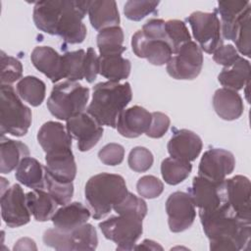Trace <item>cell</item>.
<instances>
[{"instance_id": "cell-1", "label": "cell", "mask_w": 251, "mask_h": 251, "mask_svg": "<svg viewBox=\"0 0 251 251\" xmlns=\"http://www.w3.org/2000/svg\"><path fill=\"white\" fill-rule=\"evenodd\" d=\"M89 1L45 0L33 7L32 18L38 29L60 36L66 43H81L86 36V26L82 23L88 11Z\"/></svg>"}, {"instance_id": "cell-2", "label": "cell", "mask_w": 251, "mask_h": 251, "mask_svg": "<svg viewBox=\"0 0 251 251\" xmlns=\"http://www.w3.org/2000/svg\"><path fill=\"white\" fill-rule=\"evenodd\" d=\"M211 250L239 251L249 248L250 221L239 218L228 202L209 212H199Z\"/></svg>"}, {"instance_id": "cell-3", "label": "cell", "mask_w": 251, "mask_h": 251, "mask_svg": "<svg viewBox=\"0 0 251 251\" xmlns=\"http://www.w3.org/2000/svg\"><path fill=\"white\" fill-rule=\"evenodd\" d=\"M132 98L128 82H99L93 86L92 100L86 113L92 116L101 126L116 127L120 114Z\"/></svg>"}, {"instance_id": "cell-4", "label": "cell", "mask_w": 251, "mask_h": 251, "mask_svg": "<svg viewBox=\"0 0 251 251\" xmlns=\"http://www.w3.org/2000/svg\"><path fill=\"white\" fill-rule=\"evenodd\" d=\"M125 178L116 174L101 173L91 176L85 184V200L95 220L110 214L127 194Z\"/></svg>"}, {"instance_id": "cell-5", "label": "cell", "mask_w": 251, "mask_h": 251, "mask_svg": "<svg viewBox=\"0 0 251 251\" xmlns=\"http://www.w3.org/2000/svg\"><path fill=\"white\" fill-rule=\"evenodd\" d=\"M88 99V87L76 81L66 80L53 86L47 99V108L58 120L68 121L85 110Z\"/></svg>"}, {"instance_id": "cell-6", "label": "cell", "mask_w": 251, "mask_h": 251, "mask_svg": "<svg viewBox=\"0 0 251 251\" xmlns=\"http://www.w3.org/2000/svg\"><path fill=\"white\" fill-rule=\"evenodd\" d=\"M31 125V111L16 93L12 85L0 87V129L1 135L24 136Z\"/></svg>"}, {"instance_id": "cell-7", "label": "cell", "mask_w": 251, "mask_h": 251, "mask_svg": "<svg viewBox=\"0 0 251 251\" xmlns=\"http://www.w3.org/2000/svg\"><path fill=\"white\" fill-rule=\"evenodd\" d=\"M45 245L55 250H95L98 244L97 231L90 224H83L71 230L49 228L43 233Z\"/></svg>"}, {"instance_id": "cell-8", "label": "cell", "mask_w": 251, "mask_h": 251, "mask_svg": "<svg viewBox=\"0 0 251 251\" xmlns=\"http://www.w3.org/2000/svg\"><path fill=\"white\" fill-rule=\"evenodd\" d=\"M105 238L117 244V250H132L142 234V220L126 216H112L99 223Z\"/></svg>"}, {"instance_id": "cell-9", "label": "cell", "mask_w": 251, "mask_h": 251, "mask_svg": "<svg viewBox=\"0 0 251 251\" xmlns=\"http://www.w3.org/2000/svg\"><path fill=\"white\" fill-rule=\"evenodd\" d=\"M186 22L190 25L193 36L204 52L213 54L223 45L221 22L215 12H193L186 18Z\"/></svg>"}, {"instance_id": "cell-10", "label": "cell", "mask_w": 251, "mask_h": 251, "mask_svg": "<svg viewBox=\"0 0 251 251\" xmlns=\"http://www.w3.org/2000/svg\"><path fill=\"white\" fill-rule=\"evenodd\" d=\"M203 66V53L199 45L190 40L176 51L167 64V73L176 79L196 78Z\"/></svg>"}, {"instance_id": "cell-11", "label": "cell", "mask_w": 251, "mask_h": 251, "mask_svg": "<svg viewBox=\"0 0 251 251\" xmlns=\"http://www.w3.org/2000/svg\"><path fill=\"white\" fill-rule=\"evenodd\" d=\"M225 180L214 181L200 176L193 178L188 194L198 212H209L227 202Z\"/></svg>"}, {"instance_id": "cell-12", "label": "cell", "mask_w": 251, "mask_h": 251, "mask_svg": "<svg viewBox=\"0 0 251 251\" xmlns=\"http://www.w3.org/2000/svg\"><path fill=\"white\" fill-rule=\"evenodd\" d=\"M168 224L173 232H181L189 228L196 217L195 205L190 195L183 191L173 192L166 201Z\"/></svg>"}, {"instance_id": "cell-13", "label": "cell", "mask_w": 251, "mask_h": 251, "mask_svg": "<svg viewBox=\"0 0 251 251\" xmlns=\"http://www.w3.org/2000/svg\"><path fill=\"white\" fill-rule=\"evenodd\" d=\"M1 215L9 227H19L30 221V212L22 186L15 183L1 194Z\"/></svg>"}, {"instance_id": "cell-14", "label": "cell", "mask_w": 251, "mask_h": 251, "mask_svg": "<svg viewBox=\"0 0 251 251\" xmlns=\"http://www.w3.org/2000/svg\"><path fill=\"white\" fill-rule=\"evenodd\" d=\"M66 129L77 141V148L85 152L94 147L103 135L102 126L88 113H80L66 121Z\"/></svg>"}, {"instance_id": "cell-15", "label": "cell", "mask_w": 251, "mask_h": 251, "mask_svg": "<svg viewBox=\"0 0 251 251\" xmlns=\"http://www.w3.org/2000/svg\"><path fill=\"white\" fill-rule=\"evenodd\" d=\"M133 53L139 58H145L155 66L168 64L173 56V49L170 43L161 38L149 36L141 29L137 30L131 37Z\"/></svg>"}, {"instance_id": "cell-16", "label": "cell", "mask_w": 251, "mask_h": 251, "mask_svg": "<svg viewBox=\"0 0 251 251\" xmlns=\"http://www.w3.org/2000/svg\"><path fill=\"white\" fill-rule=\"evenodd\" d=\"M235 168L233 154L223 148L207 150L199 163L198 176L214 181H223Z\"/></svg>"}, {"instance_id": "cell-17", "label": "cell", "mask_w": 251, "mask_h": 251, "mask_svg": "<svg viewBox=\"0 0 251 251\" xmlns=\"http://www.w3.org/2000/svg\"><path fill=\"white\" fill-rule=\"evenodd\" d=\"M202 146V140L195 132L185 128H174L167 148L171 157L191 162L199 156Z\"/></svg>"}, {"instance_id": "cell-18", "label": "cell", "mask_w": 251, "mask_h": 251, "mask_svg": "<svg viewBox=\"0 0 251 251\" xmlns=\"http://www.w3.org/2000/svg\"><path fill=\"white\" fill-rule=\"evenodd\" d=\"M227 202L236 215L246 221L250 217V180L248 177L237 175L225 180Z\"/></svg>"}, {"instance_id": "cell-19", "label": "cell", "mask_w": 251, "mask_h": 251, "mask_svg": "<svg viewBox=\"0 0 251 251\" xmlns=\"http://www.w3.org/2000/svg\"><path fill=\"white\" fill-rule=\"evenodd\" d=\"M152 115L145 108L132 106L124 110L117 121L118 132L127 138H135L148 130Z\"/></svg>"}, {"instance_id": "cell-20", "label": "cell", "mask_w": 251, "mask_h": 251, "mask_svg": "<svg viewBox=\"0 0 251 251\" xmlns=\"http://www.w3.org/2000/svg\"><path fill=\"white\" fill-rule=\"evenodd\" d=\"M32 65L52 82L64 78L63 60L55 49L50 46H36L30 55Z\"/></svg>"}, {"instance_id": "cell-21", "label": "cell", "mask_w": 251, "mask_h": 251, "mask_svg": "<svg viewBox=\"0 0 251 251\" xmlns=\"http://www.w3.org/2000/svg\"><path fill=\"white\" fill-rule=\"evenodd\" d=\"M251 9L249 1L245 0H225L219 1L215 13L221 17L222 36L225 39L232 40L235 26L243 14Z\"/></svg>"}, {"instance_id": "cell-22", "label": "cell", "mask_w": 251, "mask_h": 251, "mask_svg": "<svg viewBox=\"0 0 251 251\" xmlns=\"http://www.w3.org/2000/svg\"><path fill=\"white\" fill-rule=\"evenodd\" d=\"M45 170L54 177L73 181L76 175V165L72 148L60 149L45 153Z\"/></svg>"}, {"instance_id": "cell-23", "label": "cell", "mask_w": 251, "mask_h": 251, "mask_svg": "<svg viewBox=\"0 0 251 251\" xmlns=\"http://www.w3.org/2000/svg\"><path fill=\"white\" fill-rule=\"evenodd\" d=\"M72 139L66 127L58 122L43 124L37 132V141L45 153L72 148Z\"/></svg>"}, {"instance_id": "cell-24", "label": "cell", "mask_w": 251, "mask_h": 251, "mask_svg": "<svg viewBox=\"0 0 251 251\" xmlns=\"http://www.w3.org/2000/svg\"><path fill=\"white\" fill-rule=\"evenodd\" d=\"M213 107L217 115L226 121L237 120L244 111L242 98L237 91L225 87L215 91Z\"/></svg>"}, {"instance_id": "cell-25", "label": "cell", "mask_w": 251, "mask_h": 251, "mask_svg": "<svg viewBox=\"0 0 251 251\" xmlns=\"http://www.w3.org/2000/svg\"><path fill=\"white\" fill-rule=\"evenodd\" d=\"M90 211L80 202H71L58 209L51 218L54 227L71 230L87 223Z\"/></svg>"}, {"instance_id": "cell-26", "label": "cell", "mask_w": 251, "mask_h": 251, "mask_svg": "<svg viewBox=\"0 0 251 251\" xmlns=\"http://www.w3.org/2000/svg\"><path fill=\"white\" fill-rule=\"evenodd\" d=\"M87 13L92 27L97 30L119 25L121 21L117 3L113 0L89 1Z\"/></svg>"}, {"instance_id": "cell-27", "label": "cell", "mask_w": 251, "mask_h": 251, "mask_svg": "<svg viewBox=\"0 0 251 251\" xmlns=\"http://www.w3.org/2000/svg\"><path fill=\"white\" fill-rule=\"evenodd\" d=\"M27 156H29V150L24 142L1 135L0 172L2 174L11 173L19 166L21 161Z\"/></svg>"}, {"instance_id": "cell-28", "label": "cell", "mask_w": 251, "mask_h": 251, "mask_svg": "<svg viewBox=\"0 0 251 251\" xmlns=\"http://www.w3.org/2000/svg\"><path fill=\"white\" fill-rule=\"evenodd\" d=\"M15 176L19 182L32 189H44L45 182V167L32 157L24 158L17 167Z\"/></svg>"}, {"instance_id": "cell-29", "label": "cell", "mask_w": 251, "mask_h": 251, "mask_svg": "<svg viewBox=\"0 0 251 251\" xmlns=\"http://www.w3.org/2000/svg\"><path fill=\"white\" fill-rule=\"evenodd\" d=\"M26 205L37 222H46L51 220L57 211V202L49 192L43 189H32L25 194Z\"/></svg>"}, {"instance_id": "cell-30", "label": "cell", "mask_w": 251, "mask_h": 251, "mask_svg": "<svg viewBox=\"0 0 251 251\" xmlns=\"http://www.w3.org/2000/svg\"><path fill=\"white\" fill-rule=\"evenodd\" d=\"M250 77L249 61L240 57L230 67L224 68L218 75V80L225 87L234 91L240 90L248 83Z\"/></svg>"}, {"instance_id": "cell-31", "label": "cell", "mask_w": 251, "mask_h": 251, "mask_svg": "<svg viewBox=\"0 0 251 251\" xmlns=\"http://www.w3.org/2000/svg\"><path fill=\"white\" fill-rule=\"evenodd\" d=\"M99 62V74L109 81L119 82L122 79L127 78L130 74V61L122 55L100 56Z\"/></svg>"}, {"instance_id": "cell-32", "label": "cell", "mask_w": 251, "mask_h": 251, "mask_svg": "<svg viewBox=\"0 0 251 251\" xmlns=\"http://www.w3.org/2000/svg\"><path fill=\"white\" fill-rule=\"evenodd\" d=\"M123 43L124 31L119 25L104 28L97 35V46L100 56L122 55L126 50Z\"/></svg>"}, {"instance_id": "cell-33", "label": "cell", "mask_w": 251, "mask_h": 251, "mask_svg": "<svg viewBox=\"0 0 251 251\" xmlns=\"http://www.w3.org/2000/svg\"><path fill=\"white\" fill-rule=\"evenodd\" d=\"M16 88L19 96L33 107L39 106L44 101L46 85L36 76L26 75L22 77L17 83Z\"/></svg>"}, {"instance_id": "cell-34", "label": "cell", "mask_w": 251, "mask_h": 251, "mask_svg": "<svg viewBox=\"0 0 251 251\" xmlns=\"http://www.w3.org/2000/svg\"><path fill=\"white\" fill-rule=\"evenodd\" d=\"M192 170L190 162L169 157L162 161L161 174L165 182L176 185L188 177Z\"/></svg>"}, {"instance_id": "cell-35", "label": "cell", "mask_w": 251, "mask_h": 251, "mask_svg": "<svg viewBox=\"0 0 251 251\" xmlns=\"http://www.w3.org/2000/svg\"><path fill=\"white\" fill-rule=\"evenodd\" d=\"M85 51L78 49L75 51L66 52L62 55L63 75L68 80L76 81L84 78V57Z\"/></svg>"}, {"instance_id": "cell-36", "label": "cell", "mask_w": 251, "mask_h": 251, "mask_svg": "<svg viewBox=\"0 0 251 251\" xmlns=\"http://www.w3.org/2000/svg\"><path fill=\"white\" fill-rule=\"evenodd\" d=\"M45 182L48 192L58 205L63 206L70 203L74 195L73 181L60 180L45 170Z\"/></svg>"}, {"instance_id": "cell-37", "label": "cell", "mask_w": 251, "mask_h": 251, "mask_svg": "<svg viewBox=\"0 0 251 251\" xmlns=\"http://www.w3.org/2000/svg\"><path fill=\"white\" fill-rule=\"evenodd\" d=\"M113 210L118 215H126L143 220L147 214V205L142 198L131 192H127L126 197L114 206Z\"/></svg>"}, {"instance_id": "cell-38", "label": "cell", "mask_w": 251, "mask_h": 251, "mask_svg": "<svg viewBox=\"0 0 251 251\" xmlns=\"http://www.w3.org/2000/svg\"><path fill=\"white\" fill-rule=\"evenodd\" d=\"M165 29L174 54L176 53L181 45L191 40L185 23L180 20H169L165 22Z\"/></svg>"}, {"instance_id": "cell-39", "label": "cell", "mask_w": 251, "mask_h": 251, "mask_svg": "<svg viewBox=\"0 0 251 251\" xmlns=\"http://www.w3.org/2000/svg\"><path fill=\"white\" fill-rule=\"evenodd\" d=\"M250 14L251 9L243 14L235 26L232 37L237 50L247 57H250Z\"/></svg>"}, {"instance_id": "cell-40", "label": "cell", "mask_w": 251, "mask_h": 251, "mask_svg": "<svg viewBox=\"0 0 251 251\" xmlns=\"http://www.w3.org/2000/svg\"><path fill=\"white\" fill-rule=\"evenodd\" d=\"M23 75V65L15 57L1 51V85H11Z\"/></svg>"}, {"instance_id": "cell-41", "label": "cell", "mask_w": 251, "mask_h": 251, "mask_svg": "<svg viewBox=\"0 0 251 251\" xmlns=\"http://www.w3.org/2000/svg\"><path fill=\"white\" fill-rule=\"evenodd\" d=\"M159 5V1H126L124 7V13L128 20L138 22L144 19L146 16L156 13V9Z\"/></svg>"}, {"instance_id": "cell-42", "label": "cell", "mask_w": 251, "mask_h": 251, "mask_svg": "<svg viewBox=\"0 0 251 251\" xmlns=\"http://www.w3.org/2000/svg\"><path fill=\"white\" fill-rule=\"evenodd\" d=\"M153 162L154 158L151 151L142 146L132 148L127 158L129 168L136 173H144L148 171L152 167Z\"/></svg>"}, {"instance_id": "cell-43", "label": "cell", "mask_w": 251, "mask_h": 251, "mask_svg": "<svg viewBox=\"0 0 251 251\" xmlns=\"http://www.w3.org/2000/svg\"><path fill=\"white\" fill-rule=\"evenodd\" d=\"M136 190L141 197L153 199L159 197L162 194L164 190V184L162 180L154 176H143L137 180Z\"/></svg>"}, {"instance_id": "cell-44", "label": "cell", "mask_w": 251, "mask_h": 251, "mask_svg": "<svg viewBox=\"0 0 251 251\" xmlns=\"http://www.w3.org/2000/svg\"><path fill=\"white\" fill-rule=\"evenodd\" d=\"M125 157V148L119 143H108L98 152L99 160L107 166L120 165Z\"/></svg>"}, {"instance_id": "cell-45", "label": "cell", "mask_w": 251, "mask_h": 251, "mask_svg": "<svg viewBox=\"0 0 251 251\" xmlns=\"http://www.w3.org/2000/svg\"><path fill=\"white\" fill-rule=\"evenodd\" d=\"M151 115L152 120L150 126L146 131V135L151 138H161L169 129L171 124L170 118L161 112H153Z\"/></svg>"}, {"instance_id": "cell-46", "label": "cell", "mask_w": 251, "mask_h": 251, "mask_svg": "<svg viewBox=\"0 0 251 251\" xmlns=\"http://www.w3.org/2000/svg\"><path fill=\"white\" fill-rule=\"evenodd\" d=\"M239 58L240 56L238 55L237 50L231 44H226V45L223 44L213 53V60L217 64L222 65L225 68L230 67Z\"/></svg>"}, {"instance_id": "cell-47", "label": "cell", "mask_w": 251, "mask_h": 251, "mask_svg": "<svg viewBox=\"0 0 251 251\" xmlns=\"http://www.w3.org/2000/svg\"><path fill=\"white\" fill-rule=\"evenodd\" d=\"M100 62L95 50L89 47L85 53L84 57V78L87 82L92 83L99 74Z\"/></svg>"}, {"instance_id": "cell-48", "label": "cell", "mask_w": 251, "mask_h": 251, "mask_svg": "<svg viewBox=\"0 0 251 251\" xmlns=\"http://www.w3.org/2000/svg\"><path fill=\"white\" fill-rule=\"evenodd\" d=\"M140 248L141 249H146V250H148V249H151V250L160 249V250H162L163 249L159 244H157V242H155L153 240H149V239H145V240L142 241V243L140 245L134 246V249H140Z\"/></svg>"}]
</instances>
